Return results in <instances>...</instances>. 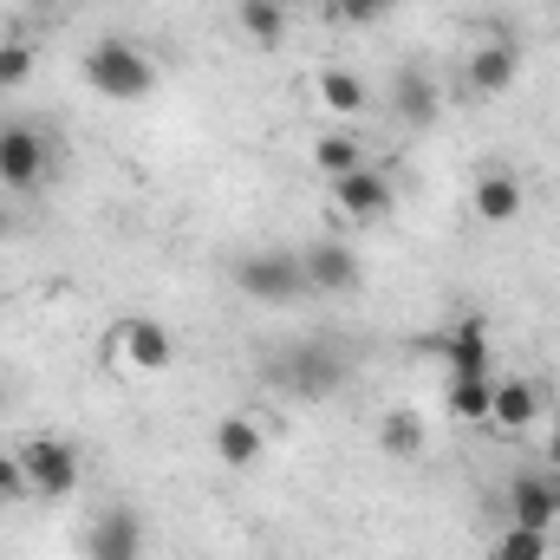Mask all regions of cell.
I'll use <instances>...</instances> for the list:
<instances>
[{
  "label": "cell",
  "mask_w": 560,
  "mask_h": 560,
  "mask_svg": "<svg viewBox=\"0 0 560 560\" xmlns=\"http://www.w3.org/2000/svg\"><path fill=\"white\" fill-rule=\"evenodd\" d=\"M79 72H85V85H92L98 98H112V105H138V98H150V85H156L150 52L131 46V39H118V33L98 39V46H85Z\"/></svg>",
  "instance_id": "7a4b0ae2"
},
{
  "label": "cell",
  "mask_w": 560,
  "mask_h": 560,
  "mask_svg": "<svg viewBox=\"0 0 560 560\" xmlns=\"http://www.w3.org/2000/svg\"><path fill=\"white\" fill-rule=\"evenodd\" d=\"M26 79H33V39H7L0 46V98L20 92Z\"/></svg>",
  "instance_id": "603a6c76"
},
{
  "label": "cell",
  "mask_w": 560,
  "mask_h": 560,
  "mask_svg": "<svg viewBox=\"0 0 560 560\" xmlns=\"http://www.w3.org/2000/svg\"><path fill=\"white\" fill-rule=\"evenodd\" d=\"M515 72H522V52H515V39H509V33H495V39H482V46L469 52V66H463V79H469V92H482V98H495V92H509V85H515Z\"/></svg>",
  "instance_id": "4fadbf2b"
},
{
  "label": "cell",
  "mask_w": 560,
  "mask_h": 560,
  "mask_svg": "<svg viewBox=\"0 0 560 560\" xmlns=\"http://www.w3.org/2000/svg\"><path fill=\"white\" fill-rule=\"evenodd\" d=\"M235 293H248L255 306H293V300H306V268H300V248H255V255H242L235 268Z\"/></svg>",
  "instance_id": "3957f363"
},
{
  "label": "cell",
  "mask_w": 560,
  "mask_h": 560,
  "mask_svg": "<svg viewBox=\"0 0 560 560\" xmlns=\"http://www.w3.org/2000/svg\"><path fill=\"white\" fill-rule=\"evenodd\" d=\"M85 560H143V515L125 502H105L85 522Z\"/></svg>",
  "instance_id": "9c48e42d"
},
{
  "label": "cell",
  "mask_w": 560,
  "mask_h": 560,
  "mask_svg": "<svg viewBox=\"0 0 560 560\" xmlns=\"http://www.w3.org/2000/svg\"><path fill=\"white\" fill-rule=\"evenodd\" d=\"M52 176V143L33 125H0V189L7 196H33Z\"/></svg>",
  "instance_id": "5b68a950"
},
{
  "label": "cell",
  "mask_w": 560,
  "mask_h": 560,
  "mask_svg": "<svg viewBox=\"0 0 560 560\" xmlns=\"http://www.w3.org/2000/svg\"><path fill=\"white\" fill-rule=\"evenodd\" d=\"M261 450H268V430L255 418H222L215 423V456H222L229 469H248Z\"/></svg>",
  "instance_id": "2e32d148"
},
{
  "label": "cell",
  "mask_w": 560,
  "mask_h": 560,
  "mask_svg": "<svg viewBox=\"0 0 560 560\" xmlns=\"http://www.w3.org/2000/svg\"><path fill=\"white\" fill-rule=\"evenodd\" d=\"M436 79L423 72V66H398L392 72V112H398V125H411V131H430L436 125Z\"/></svg>",
  "instance_id": "5bb4252c"
},
{
  "label": "cell",
  "mask_w": 560,
  "mask_h": 560,
  "mask_svg": "<svg viewBox=\"0 0 560 560\" xmlns=\"http://www.w3.org/2000/svg\"><path fill=\"white\" fill-rule=\"evenodd\" d=\"M423 443H430V423L418 418V411H385L378 418V450L385 456H398V463H411V456H423Z\"/></svg>",
  "instance_id": "e0dca14e"
},
{
  "label": "cell",
  "mask_w": 560,
  "mask_h": 560,
  "mask_svg": "<svg viewBox=\"0 0 560 560\" xmlns=\"http://www.w3.org/2000/svg\"><path fill=\"white\" fill-rule=\"evenodd\" d=\"M235 20H242V33H248L255 46H280V39H287V7H275V0H242Z\"/></svg>",
  "instance_id": "d6986e66"
},
{
  "label": "cell",
  "mask_w": 560,
  "mask_h": 560,
  "mask_svg": "<svg viewBox=\"0 0 560 560\" xmlns=\"http://www.w3.org/2000/svg\"><path fill=\"white\" fill-rule=\"evenodd\" d=\"M20 495H33V489H26V469H20V456H13V450H0V509H7V502H20Z\"/></svg>",
  "instance_id": "d4e9b609"
},
{
  "label": "cell",
  "mask_w": 560,
  "mask_h": 560,
  "mask_svg": "<svg viewBox=\"0 0 560 560\" xmlns=\"http://www.w3.org/2000/svg\"><path fill=\"white\" fill-rule=\"evenodd\" d=\"M261 372H268L275 392L313 405V398H332V392L352 378V359H346L332 339H293V346H280V352L261 359Z\"/></svg>",
  "instance_id": "6da1fadb"
},
{
  "label": "cell",
  "mask_w": 560,
  "mask_h": 560,
  "mask_svg": "<svg viewBox=\"0 0 560 560\" xmlns=\"http://www.w3.org/2000/svg\"><path fill=\"white\" fill-rule=\"evenodd\" d=\"M398 0H326V13L332 20H346V26H372V20H385Z\"/></svg>",
  "instance_id": "cb8c5ba5"
},
{
  "label": "cell",
  "mask_w": 560,
  "mask_h": 560,
  "mask_svg": "<svg viewBox=\"0 0 560 560\" xmlns=\"http://www.w3.org/2000/svg\"><path fill=\"white\" fill-rule=\"evenodd\" d=\"M541 463H548V469H560V423L548 430V443H541Z\"/></svg>",
  "instance_id": "484cf974"
},
{
  "label": "cell",
  "mask_w": 560,
  "mask_h": 560,
  "mask_svg": "<svg viewBox=\"0 0 560 560\" xmlns=\"http://www.w3.org/2000/svg\"><path fill=\"white\" fill-rule=\"evenodd\" d=\"M555 555V535H541V528H515L509 522V535L489 548V560H548Z\"/></svg>",
  "instance_id": "7402d4cb"
},
{
  "label": "cell",
  "mask_w": 560,
  "mask_h": 560,
  "mask_svg": "<svg viewBox=\"0 0 560 560\" xmlns=\"http://www.w3.org/2000/svg\"><path fill=\"white\" fill-rule=\"evenodd\" d=\"M112 346H118V359H125L131 372H170V365H176L170 326H163V319H143V313H131V319L112 326Z\"/></svg>",
  "instance_id": "8fae6325"
},
{
  "label": "cell",
  "mask_w": 560,
  "mask_h": 560,
  "mask_svg": "<svg viewBox=\"0 0 560 560\" xmlns=\"http://www.w3.org/2000/svg\"><path fill=\"white\" fill-rule=\"evenodd\" d=\"M430 352L450 365V378H495L489 372V319L482 313H463L456 326H443L430 339Z\"/></svg>",
  "instance_id": "ba28073f"
},
{
  "label": "cell",
  "mask_w": 560,
  "mask_h": 560,
  "mask_svg": "<svg viewBox=\"0 0 560 560\" xmlns=\"http://www.w3.org/2000/svg\"><path fill=\"white\" fill-rule=\"evenodd\" d=\"M319 105L332 112V118H359L365 112V79L359 72H346V66H332V72H319Z\"/></svg>",
  "instance_id": "ac0fdd59"
},
{
  "label": "cell",
  "mask_w": 560,
  "mask_h": 560,
  "mask_svg": "<svg viewBox=\"0 0 560 560\" xmlns=\"http://www.w3.org/2000/svg\"><path fill=\"white\" fill-rule=\"evenodd\" d=\"M489 385L495 378H450V418L456 423H489Z\"/></svg>",
  "instance_id": "ffe728a7"
},
{
  "label": "cell",
  "mask_w": 560,
  "mask_h": 560,
  "mask_svg": "<svg viewBox=\"0 0 560 560\" xmlns=\"http://www.w3.org/2000/svg\"><path fill=\"white\" fill-rule=\"evenodd\" d=\"M275 7H293V0H275Z\"/></svg>",
  "instance_id": "4316f807"
},
{
  "label": "cell",
  "mask_w": 560,
  "mask_h": 560,
  "mask_svg": "<svg viewBox=\"0 0 560 560\" xmlns=\"http://www.w3.org/2000/svg\"><path fill=\"white\" fill-rule=\"evenodd\" d=\"M509 522L515 528H541V535H555L560 522V469H522V476H509Z\"/></svg>",
  "instance_id": "8992f818"
},
{
  "label": "cell",
  "mask_w": 560,
  "mask_h": 560,
  "mask_svg": "<svg viewBox=\"0 0 560 560\" xmlns=\"http://www.w3.org/2000/svg\"><path fill=\"white\" fill-rule=\"evenodd\" d=\"M332 202H339L346 222H385L392 202H398V189H392V176L378 163H359V170L332 176Z\"/></svg>",
  "instance_id": "52a82bcc"
},
{
  "label": "cell",
  "mask_w": 560,
  "mask_h": 560,
  "mask_svg": "<svg viewBox=\"0 0 560 560\" xmlns=\"http://www.w3.org/2000/svg\"><path fill=\"white\" fill-rule=\"evenodd\" d=\"M469 202H476V215H482L489 229H502V222H515V215H522V183H515L509 170H482Z\"/></svg>",
  "instance_id": "9a60e30c"
},
{
  "label": "cell",
  "mask_w": 560,
  "mask_h": 560,
  "mask_svg": "<svg viewBox=\"0 0 560 560\" xmlns=\"http://www.w3.org/2000/svg\"><path fill=\"white\" fill-rule=\"evenodd\" d=\"M313 163H319V176H346V170L365 163V150H359V138H346V131H326V138L313 143Z\"/></svg>",
  "instance_id": "44dd1931"
},
{
  "label": "cell",
  "mask_w": 560,
  "mask_h": 560,
  "mask_svg": "<svg viewBox=\"0 0 560 560\" xmlns=\"http://www.w3.org/2000/svg\"><path fill=\"white\" fill-rule=\"evenodd\" d=\"M548 411V385H535V378H495L489 385V423L482 430H502V436H522V430H535Z\"/></svg>",
  "instance_id": "30bf717a"
},
{
  "label": "cell",
  "mask_w": 560,
  "mask_h": 560,
  "mask_svg": "<svg viewBox=\"0 0 560 560\" xmlns=\"http://www.w3.org/2000/svg\"><path fill=\"white\" fill-rule=\"evenodd\" d=\"M13 456H20V469H26V489H33V495L66 502V495L79 489V450H72L66 436H26Z\"/></svg>",
  "instance_id": "277c9868"
},
{
  "label": "cell",
  "mask_w": 560,
  "mask_h": 560,
  "mask_svg": "<svg viewBox=\"0 0 560 560\" xmlns=\"http://www.w3.org/2000/svg\"><path fill=\"white\" fill-rule=\"evenodd\" d=\"M300 268H306V293H359V280H365L359 255L346 242H332V235L300 248Z\"/></svg>",
  "instance_id": "7c38bea8"
}]
</instances>
